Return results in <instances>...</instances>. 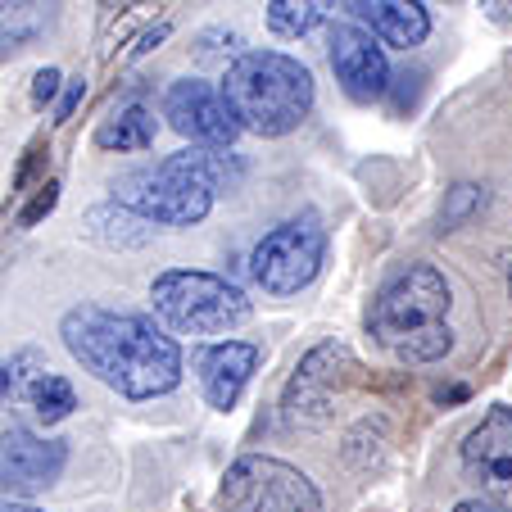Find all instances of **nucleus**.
Wrapping results in <instances>:
<instances>
[{"label": "nucleus", "mask_w": 512, "mask_h": 512, "mask_svg": "<svg viewBox=\"0 0 512 512\" xmlns=\"http://www.w3.org/2000/svg\"><path fill=\"white\" fill-rule=\"evenodd\" d=\"M64 349L82 363V372L123 399H159L182 386V349L145 313L78 304L59 318Z\"/></svg>", "instance_id": "obj_1"}, {"label": "nucleus", "mask_w": 512, "mask_h": 512, "mask_svg": "<svg viewBox=\"0 0 512 512\" xmlns=\"http://www.w3.org/2000/svg\"><path fill=\"white\" fill-rule=\"evenodd\" d=\"M449 281L431 263H408L399 268L368 309V331L390 358L408 368H426L454 349V327H449Z\"/></svg>", "instance_id": "obj_2"}, {"label": "nucleus", "mask_w": 512, "mask_h": 512, "mask_svg": "<svg viewBox=\"0 0 512 512\" xmlns=\"http://www.w3.org/2000/svg\"><path fill=\"white\" fill-rule=\"evenodd\" d=\"M223 96L236 109L245 132L263 136V141H277V136H290L313 114L318 87H313V73L295 55L245 50V55H236L227 64Z\"/></svg>", "instance_id": "obj_3"}, {"label": "nucleus", "mask_w": 512, "mask_h": 512, "mask_svg": "<svg viewBox=\"0 0 512 512\" xmlns=\"http://www.w3.org/2000/svg\"><path fill=\"white\" fill-rule=\"evenodd\" d=\"M155 318L177 336H227L254 313L250 295L236 281L200 268H164L150 281Z\"/></svg>", "instance_id": "obj_4"}, {"label": "nucleus", "mask_w": 512, "mask_h": 512, "mask_svg": "<svg viewBox=\"0 0 512 512\" xmlns=\"http://www.w3.org/2000/svg\"><path fill=\"white\" fill-rule=\"evenodd\" d=\"M322 259H327V227L318 213H300L263 232V241L250 250V277L263 295L286 300L318 277Z\"/></svg>", "instance_id": "obj_5"}, {"label": "nucleus", "mask_w": 512, "mask_h": 512, "mask_svg": "<svg viewBox=\"0 0 512 512\" xmlns=\"http://www.w3.org/2000/svg\"><path fill=\"white\" fill-rule=\"evenodd\" d=\"M223 512H322V494L300 467L268 454H245L218 485Z\"/></svg>", "instance_id": "obj_6"}, {"label": "nucleus", "mask_w": 512, "mask_h": 512, "mask_svg": "<svg viewBox=\"0 0 512 512\" xmlns=\"http://www.w3.org/2000/svg\"><path fill=\"white\" fill-rule=\"evenodd\" d=\"M114 191V200H123L127 209H136L155 227H195L209 218L213 200H218V191L204 177H195L177 155H168L164 164L145 168V173H132Z\"/></svg>", "instance_id": "obj_7"}, {"label": "nucleus", "mask_w": 512, "mask_h": 512, "mask_svg": "<svg viewBox=\"0 0 512 512\" xmlns=\"http://www.w3.org/2000/svg\"><path fill=\"white\" fill-rule=\"evenodd\" d=\"M358 358L349 345H313L309 354L300 358V368L290 377L286 395H281V417L286 426H327L331 413H336V399L345 395L349 386H358Z\"/></svg>", "instance_id": "obj_8"}, {"label": "nucleus", "mask_w": 512, "mask_h": 512, "mask_svg": "<svg viewBox=\"0 0 512 512\" xmlns=\"http://www.w3.org/2000/svg\"><path fill=\"white\" fill-rule=\"evenodd\" d=\"M164 118L177 136H186L191 145H209V150H227L245 132L236 109L227 105L223 87L200 78H177L164 91Z\"/></svg>", "instance_id": "obj_9"}, {"label": "nucleus", "mask_w": 512, "mask_h": 512, "mask_svg": "<svg viewBox=\"0 0 512 512\" xmlns=\"http://www.w3.org/2000/svg\"><path fill=\"white\" fill-rule=\"evenodd\" d=\"M64 467V440H46L28 426H5L0 431V490H5V499H32V494L50 490L64 476Z\"/></svg>", "instance_id": "obj_10"}, {"label": "nucleus", "mask_w": 512, "mask_h": 512, "mask_svg": "<svg viewBox=\"0 0 512 512\" xmlns=\"http://www.w3.org/2000/svg\"><path fill=\"white\" fill-rule=\"evenodd\" d=\"M327 59H331V73H336L340 91H345L349 100H358V105H372V100H381L390 91L386 46H381L368 28L336 23V28H331Z\"/></svg>", "instance_id": "obj_11"}, {"label": "nucleus", "mask_w": 512, "mask_h": 512, "mask_svg": "<svg viewBox=\"0 0 512 512\" xmlns=\"http://www.w3.org/2000/svg\"><path fill=\"white\" fill-rule=\"evenodd\" d=\"M463 476L490 494H512V408L494 404L463 440Z\"/></svg>", "instance_id": "obj_12"}, {"label": "nucleus", "mask_w": 512, "mask_h": 512, "mask_svg": "<svg viewBox=\"0 0 512 512\" xmlns=\"http://www.w3.org/2000/svg\"><path fill=\"white\" fill-rule=\"evenodd\" d=\"M263 349L250 340H213L195 354V372H200V395L213 413H232L241 404L250 377L259 372Z\"/></svg>", "instance_id": "obj_13"}, {"label": "nucleus", "mask_w": 512, "mask_h": 512, "mask_svg": "<svg viewBox=\"0 0 512 512\" xmlns=\"http://www.w3.org/2000/svg\"><path fill=\"white\" fill-rule=\"evenodd\" d=\"M358 28H368L381 46L417 50L431 37V14L422 0H345Z\"/></svg>", "instance_id": "obj_14"}, {"label": "nucleus", "mask_w": 512, "mask_h": 512, "mask_svg": "<svg viewBox=\"0 0 512 512\" xmlns=\"http://www.w3.org/2000/svg\"><path fill=\"white\" fill-rule=\"evenodd\" d=\"M10 368H14V390H23V399H28V408L37 413V422L55 426L78 408V390L68 386L59 372L41 368L37 354H19Z\"/></svg>", "instance_id": "obj_15"}, {"label": "nucleus", "mask_w": 512, "mask_h": 512, "mask_svg": "<svg viewBox=\"0 0 512 512\" xmlns=\"http://www.w3.org/2000/svg\"><path fill=\"white\" fill-rule=\"evenodd\" d=\"M159 227L150 218H141L136 209H127L123 200H105V204H91L82 213V236L100 250H141V245L155 241Z\"/></svg>", "instance_id": "obj_16"}, {"label": "nucleus", "mask_w": 512, "mask_h": 512, "mask_svg": "<svg viewBox=\"0 0 512 512\" xmlns=\"http://www.w3.org/2000/svg\"><path fill=\"white\" fill-rule=\"evenodd\" d=\"M155 109L145 105L141 91L123 96L114 109L105 114V123L96 127V145L100 150H118V155H132V150H150L155 145Z\"/></svg>", "instance_id": "obj_17"}, {"label": "nucleus", "mask_w": 512, "mask_h": 512, "mask_svg": "<svg viewBox=\"0 0 512 512\" xmlns=\"http://www.w3.org/2000/svg\"><path fill=\"white\" fill-rule=\"evenodd\" d=\"M59 19V0H0V64L37 46Z\"/></svg>", "instance_id": "obj_18"}, {"label": "nucleus", "mask_w": 512, "mask_h": 512, "mask_svg": "<svg viewBox=\"0 0 512 512\" xmlns=\"http://www.w3.org/2000/svg\"><path fill=\"white\" fill-rule=\"evenodd\" d=\"M345 0H268V32L281 41H300L336 19Z\"/></svg>", "instance_id": "obj_19"}, {"label": "nucleus", "mask_w": 512, "mask_h": 512, "mask_svg": "<svg viewBox=\"0 0 512 512\" xmlns=\"http://www.w3.org/2000/svg\"><path fill=\"white\" fill-rule=\"evenodd\" d=\"M485 209V186H472V182H458L454 191H445V204H440V232H454L463 227L472 213Z\"/></svg>", "instance_id": "obj_20"}, {"label": "nucleus", "mask_w": 512, "mask_h": 512, "mask_svg": "<svg viewBox=\"0 0 512 512\" xmlns=\"http://www.w3.org/2000/svg\"><path fill=\"white\" fill-rule=\"evenodd\" d=\"M55 204H59V182H55V177H46V182L32 191V200L14 213V227H19V232H28V227L46 223L50 213H55Z\"/></svg>", "instance_id": "obj_21"}, {"label": "nucleus", "mask_w": 512, "mask_h": 512, "mask_svg": "<svg viewBox=\"0 0 512 512\" xmlns=\"http://www.w3.org/2000/svg\"><path fill=\"white\" fill-rule=\"evenodd\" d=\"M46 155H50V145H46V136H37V141H32L28 145V150H23V164L19 168H14V191H28V182H32V177H37L41 173V164H46Z\"/></svg>", "instance_id": "obj_22"}, {"label": "nucleus", "mask_w": 512, "mask_h": 512, "mask_svg": "<svg viewBox=\"0 0 512 512\" xmlns=\"http://www.w3.org/2000/svg\"><path fill=\"white\" fill-rule=\"evenodd\" d=\"M59 91H64V73H59V68H41L37 78H32V105H37V109L50 105Z\"/></svg>", "instance_id": "obj_23"}, {"label": "nucleus", "mask_w": 512, "mask_h": 512, "mask_svg": "<svg viewBox=\"0 0 512 512\" xmlns=\"http://www.w3.org/2000/svg\"><path fill=\"white\" fill-rule=\"evenodd\" d=\"M82 96H87V82H82V78H73V82H64V96H59V109H55V123H68V118L78 114V105H82Z\"/></svg>", "instance_id": "obj_24"}, {"label": "nucleus", "mask_w": 512, "mask_h": 512, "mask_svg": "<svg viewBox=\"0 0 512 512\" xmlns=\"http://www.w3.org/2000/svg\"><path fill=\"white\" fill-rule=\"evenodd\" d=\"M168 32H173V23H155L150 32H141V41H136V50H132V59H141V55H150V50H159L168 41Z\"/></svg>", "instance_id": "obj_25"}, {"label": "nucleus", "mask_w": 512, "mask_h": 512, "mask_svg": "<svg viewBox=\"0 0 512 512\" xmlns=\"http://www.w3.org/2000/svg\"><path fill=\"white\" fill-rule=\"evenodd\" d=\"M454 512H508V508H503V503H494V499H463Z\"/></svg>", "instance_id": "obj_26"}, {"label": "nucleus", "mask_w": 512, "mask_h": 512, "mask_svg": "<svg viewBox=\"0 0 512 512\" xmlns=\"http://www.w3.org/2000/svg\"><path fill=\"white\" fill-rule=\"evenodd\" d=\"M0 512H46V508H37L28 499H0Z\"/></svg>", "instance_id": "obj_27"}, {"label": "nucleus", "mask_w": 512, "mask_h": 512, "mask_svg": "<svg viewBox=\"0 0 512 512\" xmlns=\"http://www.w3.org/2000/svg\"><path fill=\"white\" fill-rule=\"evenodd\" d=\"M10 395H14V368L0 363V399H10Z\"/></svg>", "instance_id": "obj_28"}, {"label": "nucleus", "mask_w": 512, "mask_h": 512, "mask_svg": "<svg viewBox=\"0 0 512 512\" xmlns=\"http://www.w3.org/2000/svg\"><path fill=\"white\" fill-rule=\"evenodd\" d=\"M435 399H440V404H458V399H467V390L463 386H449V390H435Z\"/></svg>", "instance_id": "obj_29"}, {"label": "nucleus", "mask_w": 512, "mask_h": 512, "mask_svg": "<svg viewBox=\"0 0 512 512\" xmlns=\"http://www.w3.org/2000/svg\"><path fill=\"white\" fill-rule=\"evenodd\" d=\"M490 14H512V0H481Z\"/></svg>", "instance_id": "obj_30"}, {"label": "nucleus", "mask_w": 512, "mask_h": 512, "mask_svg": "<svg viewBox=\"0 0 512 512\" xmlns=\"http://www.w3.org/2000/svg\"><path fill=\"white\" fill-rule=\"evenodd\" d=\"M508 300H512V263H508Z\"/></svg>", "instance_id": "obj_31"}]
</instances>
